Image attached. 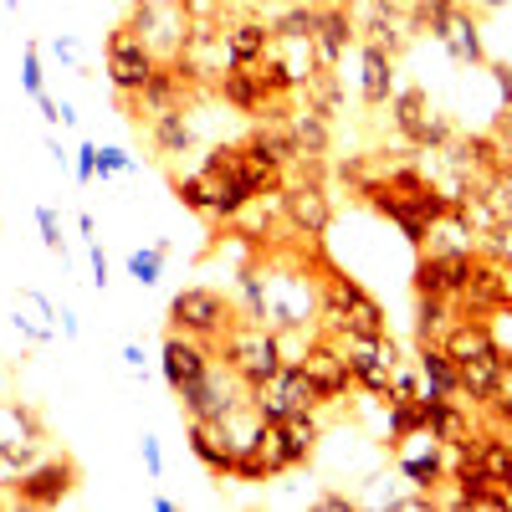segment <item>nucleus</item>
<instances>
[{"label":"nucleus","mask_w":512,"mask_h":512,"mask_svg":"<svg viewBox=\"0 0 512 512\" xmlns=\"http://www.w3.org/2000/svg\"><path fill=\"white\" fill-rule=\"evenodd\" d=\"M318 328L333 338H379L390 333V318L354 277H344L328 262L318 277Z\"/></svg>","instance_id":"1"},{"label":"nucleus","mask_w":512,"mask_h":512,"mask_svg":"<svg viewBox=\"0 0 512 512\" xmlns=\"http://www.w3.org/2000/svg\"><path fill=\"white\" fill-rule=\"evenodd\" d=\"M216 359L226 364V369H236L251 390L256 384H267L287 359H282V338H277V328L272 323H251V318H241L221 344H216Z\"/></svg>","instance_id":"2"},{"label":"nucleus","mask_w":512,"mask_h":512,"mask_svg":"<svg viewBox=\"0 0 512 512\" xmlns=\"http://www.w3.org/2000/svg\"><path fill=\"white\" fill-rule=\"evenodd\" d=\"M236 323H241L236 303L221 297L216 287H180L175 297H169V333H190V338H200V344H210V349H216Z\"/></svg>","instance_id":"3"},{"label":"nucleus","mask_w":512,"mask_h":512,"mask_svg":"<svg viewBox=\"0 0 512 512\" xmlns=\"http://www.w3.org/2000/svg\"><path fill=\"white\" fill-rule=\"evenodd\" d=\"M180 405H185V420H221L226 425L241 410H251V384L216 359L205 369V379H195L190 390H180Z\"/></svg>","instance_id":"4"},{"label":"nucleus","mask_w":512,"mask_h":512,"mask_svg":"<svg viewBox=\"0 0 512 512\" xmlns=\"http://www.w3.org/2000/svg\"><path fill=\"white\" fill-rule=\"evenodd\" d=\"M323 405V390L313 384V374L297 364V359H287L267 384H256L251 390V410L262 415V420H287V415H313Z\"/></svg>","instance_id":"5"},{"label":"nucleus","mask_w":512,"mask_h":512,"mask_svg":"<svg viewBox=\"0 0 512 512\" xmlns=\"http://www.w3.org/2000/svg\"><path fill=\"white\" fill-rule=\"evenodd\" d=\"M103 67H108L113 93H144L149 77L159 72V52L149 47L139 31L113 26V31H108V47H103Z\"/></svg>","instance_id":"6"},{"label":"nucleus","mask_w":512,"mask_h":512,"mask_svg":"<svg viewBox=\"0 0 512 512\" xmlns=\"http://www.w3.org/2000/svg\"><path fill=\"white\" fill-rule=\"evenodd\" d=\"M456 308L472 313V318H487V313L512 308V267L497 262V256H487V251H477L472 256V272H466V287L456 297Z\"/></svg>","instance_id":"7"},{"label":"nucleus","mask_w":512,"mask_h":512,"mask_svg":"<svg viewBox=\"0 0 512 512\" xmlns=\"http://www.w3.org/2000/svg\"><path fill=\"white\" fill-rule=\"evenodd\" d=\"M390 113H395V128H400L415 149H441V144L451 139L446 113H436V103L425 98V88H395Z\"/></svg>","instance_id":"8"},{"label":"nucleus","mask_w":512,"mask_h":512,"mask_svg":"<svg viewBox=\"0 0 512 512\" xmlns=\"http://www.w3.org/2000/svg\"><path fill=\"white\" fill-rule=\"evenodd\" d=\"M77 482H82V472H77L72 456H41L36 466H26L21 482L11 487V502H21V507H57Z\"/></svg>","instance_id":"9"},{"label":"nucleus","mask_w":512,"mask_h":512,"mask_svg":"<svg viewBox=\"0 0 512 512\" xmlns=\"http://www.w3.org/2000/svg\"><path fill=\"white\" fill-rule=\"evenodd\" d=\"M344 354H349V369H354V384L369 395H390V384L400 374V349L390 333L379 338H344Z\"/></svg>","instance_id":"10"},{"label":"nucleus","mask_w":512,"mask_h":512,"mask_svg":"<svg viewBox=\"0 0 512 512\" xmlns=\"http://www.w3.org/2000/svg\"><path fill=\"white\" fill-rule=\"evenodd\" d=\"M297 364H303L313 374V384L323 390V405L338 400V395H349V384H354V369H349V354H344V338H333V333H313L303 354H297Z\"/></svg>","instance_id":"11"},{"label":"nucleus","mask_w":512,"mask_h":512,"mask_svg":"<svg viewBox=\"0 0 512 512\" xmlns=\"http://www.w3.org/2000/svg\"><path fill=\"white\" fill-rule=\"evenodd\" d=\"M0 456H47V420H41L26 400H0Z\"/></svg>","instance_id":"12"},{"label":"nucleus","mask_w":512,"mask_h":512,"mask_svg":"<svg viewBox=\"0 0 512 512\" xmlns=\"http://www.w3.org/2000/svg\"><path fill=\"white\" fill-rule=\"evenodd\" d=\"M282 221H287V231H297V236H328V226H333V200H328V190L313 185V180L282 185Z\"/></svg>","instance_id":"13"},{"label":"nucleus","mask_w":512,"mask_h":512,"mask_svg":"<svg viewBox=\"0 0 512 512\" xmlns=\"http://www.w3.org/2000/svg\"><path fill=\"white\" fill-rule=\"evenodd\" d=\"M472 256L477 251H420V267H415V297H461L466 272H472Z\"/></svg>","instance_id":"14"},{"label":"nucleus","mask_w":512,"mask_h":512,"mask_svg":"<svg viewBox=\"0 0 512 512\" xmlns=\"http://www.w3.org/2000/svg\"><path fill=\"white\" fill-rule=\"evenodd\" d=\"M159 364H164V379H169V390H190L195 379H205V369L216 364V349L200 344V338L190 333H169L164 338V349H159Z\"/></svg>","instance_id":"15"},{"label":"nucleus","mask_w":512,"mask_h":512,"mask_svg":"<svg viewBox=\"0 0 512 512\" xmlns=\"http://www.w3.org/2000/svg\"><path fill=\"white\" fill-rule=\"evenodd\" d=\"M185 446L190 456L205 466L210 477H231V466H236V436H231V425L221 420H185Z\"/></svg>","instance_id":"16"},{"label":"nucleus","mask_w":512,"mask_h":512,"mask_svg":"<svg viewBox=\"0 0 512 512\" xmlns=\"http://www.w3.org/2000/svg\"><path fill=\"white\" fill-rule=\"evenodd\" d=\"M349 41H359V21H354V11L338 0V6H318V31H313V57H318V67H338V57L349 52Z\"/></svg>","instance_id":"17"},{"label":"nucleus","mask_w":512,"mask_h":512,"mask_svg":"<svg viewBox=\"0 0 512 512\" xmlns=\"http://www.w3.org/2000/svg\"><path fill=\"white\" fill-rule=\"evenodd\" d=\"M221 41H226V67H251L272 52L277 36H272V21H262V16H236Z\"/></svg>","instance_id":"18"},{"label":"nucleus","mask_w":512,"mask_h":512,"mask_svg":"<svg viewBox=\"0 0 512 512\" xmlns=\"http://www.w3.org/2000/svg\"><path fill=\"white\" fill-rule=\"evenodd\" d=\"M502 369H507V349H502V344H492V349H482V354H472V359H456L461 395H472L477 405H487V400L497 395Z\"/></svg>","instance_id":"19"},{"label":"nucleus","mask_w":512,"mask_h":512,"mask_svg":"<svg viewBox=\"0 0 512 512\" xmlns=\"http://www.w3.org/2000/svg\"><path fill=\"white\" fill-rule=\"evenodd\" d=\"M359 98L364 108H384L395 98V52H384V47H369V41H359Z\"/></svg>","instance_id":"20"},{"label":"nucleus","mask_w":512,"mask_h":512,"mask_svg":"<svg viewBox=\"0 0 512 512\" xmlns=\"http://www.w3.org/2000/svg\"><path fill=\"white\" fill-rule=\"evenodd\" d=\"M57 318H62V313H57L36 287H21V292H16V318H11V323H16V333L26 338V344H52Z\"/></svg>","instance_id":"21"},{"label":"nucleus","mask_w":512,"mask_h":512,"mask_svg":"<svg viewBox=\"0 0 512 512\" xmlns=\"http://www.w3.org/2000/svg\"><path fill=\"white\" fill-rule=\"evenodd\" d=\"M405 16L390 6V0H369L364 6V21H359V41H369V47H384V52H400L405 47Z\"/></svg>","instance_id":"22"},{"label":"nucleus","mask_w":512,"mask_h":512,"mask_svg":"<svg viewBox=\"0 0 512 512\" xmlns=\"http://www.w3.org/2000/svg\"><path fill=\"white\" fill-rule=\"evenodd\" d=\"M441 47L451 52V62H466V67H487V52H482V31H477V21L466 16V11H456V16L446 21V31H441Z\"/></svg>","instance_id":"23"},{"label":"nucleus","mask_w":512,"mask_h":512,"mask_svg":"<svg viewBox=\"0 0 512 512\" xmlns=\"http://www.w3.org/2000/svg\"><path fill=\"white\" fill-rule=\"evenodd\" d=\"M149 139L159 154H190L195 149V123L185 118V108H164L149 118Z\"/></svg>","instance_id":"24"},{"label":"nucleus","mask_w":512,"mask_h":512,"mask_svg":"<svg viewBox=\"0 0 512 512\" xmlns=\"http://www.w3.org/2000/svg\"><path fill=\"white\" fill-rule=\"evenodd\" d=\"M420 384L425 390L420 395H461V379H456V359L441 349V344H425L420 349Z\"/></svg>","instance_id":"25"},{"label":"nucleus","mask_w":512,"mask_h":512,"mask_svg":"<svg viewBox=\"0 0 512 512\" xmlns=\"http://www.w3.org/2000/svg\"><path fill=\"white\" fill-rule=\"evenodd\" d=\"M287 123H292V134H297V149L303 154H328V144H333V134H328V113H318V108H292L287 113Z\"/></svg>","instance_id":"26"},{"label":"nucleus","mask_w":512,"mask_h":512,"mask_svg":"<svg viewBox=\"0 0 512 512\" xmlns=\"http://www.w3.org/2000/svg\"><path fill=\"white\" fill-rule=\"evenodd\" d=\"M277 425H282L287 461H292V466L313 461V451H318V420H313V415H287V420H277Z\"/></svg>","instance_id":"27"},{"label":"nucleus","mask_w":512,"mask_h":512,"mask_svg":"<svg viewBox=\"0 0 512 512\" xmlns=\"http://www.w3.org/2000/svg\"><path fill=\"white\" fill-rule=\"evenodd\" d=\"M451 297H420V318H415V344L425 349V344H441V338H446V328L456 323L451 318Z\"/></svg>","instance_id":"28"},{"label":"nucleus","mask_w":512,"mask_h":512,"mask_svg":"<svg viewBox=\"0 0 512 512\" xmlns=\"http://www.w3.org/2000/svg\"><path fill=\"white\" fill-rule=\"evenodd\" d=\"M400 472L415 482V487H425V492H436V482L451 472V461H446V446L431 436V451H425V456H405L400 461Z\"/></svg>","instance_id":"29"},{"label":"nucleus","mask_w":512,"mask_h":512,"mask_svg":"<svg viewBox=\"0 0 512 512\" xmlns=\"http://www.w3.org/2000/svg\"><path fill=\"white\" fill-rule=\"evenodd\" d=\"M451 16H456V0H410V11H405L410 31H431L436 41H441Z\"/></svg>","instance_id":"30"},{"label":"nucleus","mask_w":512,"mask_h":512,"mask_svg":"<svg viewBox=\"0 0 512 512\" xmlns=\"http://www.w3.org/2000/svg\"><path fill=\"white\" fill-rule=\"evenodd\" d=\"M164 256H169V241H154L149 251H134L128 256V277H134L139 287H154L159 272H164Z\"/></svg>","instance_id":"31"},{"label":"nucleus","mask_w":512,"mask_h":512,"mask_svg":"<svg viewBox=\"0 0 512 512\" xmlns=\"http://www.w3.org/2000/svg\"><path fill=\"white\" fill-rule=\"evenodd\" d=\"M175 200L190 210V216H205V221H210V200H205V185H200V175H185V180H175Z\"/></svg>","instance_id":"32"},{"label":"nucleus","mask_w":512,"mask_h":512,"mask_svg":"<svg viewBox=\"0 0 512 512\" xmlns=\"http://www.w3.org/2000/svg\"><path fill=\"white\" fill-rule=\"evenodd\" d=\"M482 251L512 267V216H502V221H497L492 231H482Z\"/></svg>","instance_id":"33"},{"label":"nucleus","mask_w":512,"mask_h":512,"mask_svg":"<svg viewBox=\"0 0 512 512\" xmlns=\"http://www.w3.org/2000/svg\"><path fill=\"white\" fill-rule=\"evenodd\" d=\"M36 226H41V241H47V251L67 262V251H62V226H57V210H52V205H36Z\"/></svg>","instance_id":"34"},{"label":"nucleus","mask_w":512,"mask_h":512,"mask_svg":"<svg viewBox=\"0 0 512 512\" xmlns=\"http://www.w3.org/2000/svg\"><path fill=\"white\" fill-rule=\"evenodd\" d=\"M139 169V159L128 154V149H98V175L108 180V175H134Z\"/></svg>","instance_id":"35"},{"label":"nucleus","mask_w":512,"mask_h":512,"mask_svg":"<svg viewBox=\"0 0 512 512\" xmlns=\"http://www.w3.org/2000/svg\"><path fill=\"white\" fill-rule=\"evenodd\" d=\"M21 88H26V98H41V47H36V41L21 57Z\"/></svg>","instance_id":"36"},{"label":"nucleus","mask_w":512,"mask_h":512,"mask_svg":"<svg viewBox=\"0 0 512 512\" xmlns=\"http://www.w3.org/2000/svg\"><path fill=\"white\" fill-rule=\"evenodd\" d=\"M77 180H82V185L98 180V144H82V149H77Z\"/></svg>","instance_id":"37"},{"label":"nucleus","mask_w":512,"mask_h":512,"mask_svg":"<svg viewBox=\"0 0 512 512\" xmlns=\"http://www.w3.org/2000/svg\"><path fill=\"white\" fill-rule=\"evenodd\" d=\"M88 251H93V287L103 292V287H108V256H103L98 241H88Z\"/></svg>","instance_id":"38"},{"label":"nucleus","mask_w":512,"mask_h":512,"mask_svg":"<svg viewBox=\"0 0 512 512\" xmlns=\"http://www.w3.org/2000/svg\"><path fill=\"white\" fill-rule=\"evenodd\" d=\"M144 466H149L154 482L164 477V456H159V441H154V436H144Z\"/></svg>","instance_id":"39"},{"label":"nucleus","mask_w":512,"mask_h":512,"mask_svg":"<svg viewBox=\"0 0 512 512\" xmlns=\"http://www.w3.org/2000/svg\"><path fill=\"white\" fill-rule=\"evenodd\" d=\"M487 72L497 77V88H502V103L512 108V67H507V62H487Z\"/></svg>","instance_id":"40"},{"label":"nucleus","mask_w":512,"mask_h":512,"mask_svg":"<svg viewBox=\"0 0 512 512\" xmlns=\"http://www.w3.org/2000/svg\"><path fill=\"white\" fill-rule=\"evenodd\" d=\"M123 364L134 369V374H144V349L139 344H123Z\"/></svg>","instance_id":"41"},{"label":"nucleus","mask_w":512,"mask_h":512,"mask_svg":"<svg viewBox=\"0 0 512 512\" xmlns=\"http://www.w3.org/2000/svg\"><path fill=\"white\" fill-rule=\"evenodd\" d=\"M318 507H328V512H349L354 502H349V497H338V492H323V497H318Z\"/></svg>","instance_id":"42"},{"label":"nucleus","mask_w":512,"mask_h":512,"mask_svg":"<svg viewBox=\"0 0 512 512\" xmlns=\"http://www.w3.org/2000/svg\"><path fill=\"white\" fill-rule=\"evenodd\" d=\"M256 6H292V0H256Z\"/></svg>","instance_id":"43"},{"label":"nucleus","mask_w":512,"mask_h":512,"mask_svg":"<svg viewBox=\"0 0 512 512\" xmlns=\"http://www.w3.org/2000/svg\"><path fill=\"white\" fill-rule=\"evenodd\" d=\"M482 6H487V11H497V6H507V0H482Z\"/></svg>","instance_id":"44"}]
</instances>
